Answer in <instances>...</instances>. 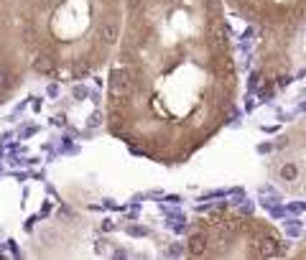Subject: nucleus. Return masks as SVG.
Masks as SVG:
<instances>
[{
  "label": "nucleus",
  "instance_id": "20e7f679",
  "mask_svg": "<svg viewBox=\"0 0 306 260\" xmlns=\"http://www.w3.org/2000/svg\"><path fill=\"white\" fill-rule=\"evenodd\" d=\"M266 163L270 181L281 191L306 199V117L275 138Z\"/></svg>",
  "mask_w": 306,
  "mask_h": 260
},
{
  "label": "nucleus",
  "instance_id": "f257e3e1",
  "mask_svg": "<svg viewBox=\"0 0 306 260\" xmlns=\"http://www.w3.org/2000/svg\"><path fill=\"white\" fill-rule=\"evenodd\" d=\"M110 69V128L133 153L179 166L235 115L237 69L225 0H125Z\"/></svg>",
  "mask_w": 306,
  "mask_h": 260
},
{
  "label": "nucleus",
  "instance_id": "f03ea898",
  "mask_svg": "<svg viewBox=\"0 0 306 260\" xmlns=\"http://www.w3.org/2000/svg\"><path fill=\"white\" fill-rule=\"evenodd\" d=\"M225 5L258 31L263 95L288 84L306 31V0H225Z\"/></svg>",
  "mask_w": 306,
  "mask_h": 260
},
{
  "label": "nucleus",
  "instance_id": "39448f33",
  "mask_svg": "<svg viewBox=\"0 0 306 260\" xmlns=\"http://www.w3.org/2000/svg\"><path fill=\"white\" fill-rule=\"evenodd\" d=\"M10 87H13V74L0 69V89H10Z\"/></svg>",
  "mask_w": 306,
  "mask_h": 260
},
{
  "label": "nucleus",
  "instance_id": "7ed1b4c3",
  "mask_svg": "<svg viewBox=\"0 0 306 260\" xmlns=\"http://www.w3.org/2000/svg\"><path fill=\"white\" fill-rule=\"evenodd\" d=\"M189 258H278L286 253L281 232L268 220L235 207H212L196 214L187 232Z\"/></svg>",
  "mask_w": 306,
  "mask_h": 260
},
{
  "label": "nucleus",
  "instance_id": "423d86ee",
  "mask_svg": "<svg viewBox=\"0 0 306 260\" xmlns=\"http://www.w3.org/2000/svg\"><path fill=\"white\" fill-rule=\"evenodd\" d=\"M291 255H294V258H306V237L299 242V248H296L294 253H291Z\"/></svg>",
  "mask_w": 306,
  "mask_h": 260
}]
</instances>
